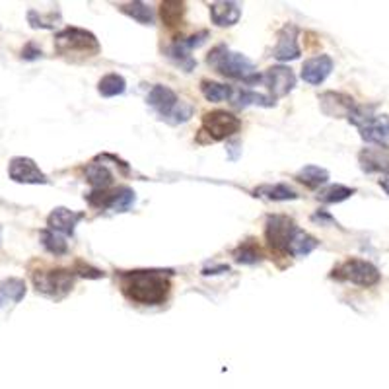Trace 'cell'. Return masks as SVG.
Segmentation results:
<instances>
[{"mask_svg": "<svg viewBox=\"0 0 389 389\" xmlns=\"http://www.w3.org/2000/svg\"><path fill=\"white\" fill-rule=\"evenodd\" d=\"M331 279L341 282H353L356 286L368 289V286H375L380 282V279H382V274L370 261L348 259L333 269Z\"/></svg>", "mask_w": 389, "mask_h": 389, "instance_id": "5", "label": "cell"}, {"mask_svg": "<svg viewBox=\"0 0 389 389\" xmlns=\"http://www.w3.org/2000/svg\"><path fill=\"white\" fill-rule=\"evenodd\" d=\"M137 197H135V191L130 187H117L111 191V202H109V209L115 210V212H127V210L135 204Z\"/></svg>", "mask_w": 389, "mask_h": 389, "instance_id": "29", "label": "cell"}, {"mask_svg": "<svg viewBox=\"0 0 389 389\" xmlns=\"http://www.w3.org/2000/svg\"><path fill=\"white\" fill-rule=\"evenodd\" d=\"M374 111H375V105H354L353 111L348 113V121L353 123L354 127H364L370 119H374Z\"/></svg>", "mask_w": 389, "mask_h": 389, "instance_id": "34", "label": "cell"}, {"mask_svg": "<svg viewBox=\"0 0 389 389\" xmlns=\"http://www.w3.org/2000/svg\"><path fill=\"white\" fill-rule=\"evenodd\" d=\"M8 175L16 183H28V185H45V183H49L47 175L39 170L36 162L31 158H24V156H16V158L10 160Z\"/></svg>", "mask_w": 389, "mask_h": 389, "instance_id": "9", "label": "cell"}, {"mask_svg": "<svg viewBox=\"0 0 389 389\" xmlns=\"http://www.w3.org/2000/svg\"><path fill=\"white\" fill-rule=\"evenodd\" d=\"M73 271L76 276H86V279H103V276H105L103 271L92 267V265H86V263H82V261H78V263L74 265Z\"/></svg>", "mask_w": 389, "mask_h": 389, "instance_id": "36", "label": "cell"}, {"mask_svg": "<svg viewBox=\"0 0 389 389\" xmlns=\"http://www.w3.org/2000/svg\"><path fill=\"white\" fill-rule=\"evenodd\" d=\"M226 148H228V152H230V160H238L239 142H228V145H226Z\"/></svg>", "mask_w": 389, "mask_h": 389, "instance_id": "40", "label": "cell"}, {"mask_svg": "<svg viewBox=\"0 0 389 389\" xmlns=\"http://www.w3.org/2000/svg\"><path fill=\"white\" fill-rule=\"evenodd\" d=\"M173 271L138 269L119 274V284L125 298L140 306H160L167 300L172 290Z\"/></svg>", "mask_w": 389, "mask_h": 389, "instance_id": "1", "label": "cell"}, {"mask_svg": "<svg viewBox=\"0 0 389 389\" xmlns=\"http://www.w3.org/2000/svg\"><path fill=\"white\" fill-rule=\"evenodd\" d=\"M354 105L353 98L341 92H325L319 95V108L327 117H348Z\"/></svg>", "mask_w": 389, "mask_h": 389, "instance_id": "15", "label": "cell"}, {"mask_svg": "<svg viewBox=\"0 0 389 389\" xmlns=\"http://www.w3.org/2000/svg\"><path fill=\"white\" fill-rule=\"evenodd\" d=\"M317 245H319L317 238H313L308 232L298 230L294 234L292 242H290L289 251L286 253H290L292 257H306V255H310V253L316 249Z\"/></svg>", "mask_w": 389, "mask_h": 389, "instance_id": "23", "label": "cell"}, {"mask_svg": "<svg viewBox=\"0 0 389 389\" xmlns=\"http://www.w3.org/2000/svg\"><path fill=\"white\" fill-rule=\"evenodd\" d=\"M201 92L204 95V100L218 103V101H228L234 95V90L226 84L220 82H212V80H202L201 82Z\"/></svg>", "mask_w": 389, "mask_h": 389, "instance_id": "27", "label": "cell"}, {"mask_svg": "<svg viewBox=\"0 0 389 389\" xmlns=\"http://www.w3.org/2000/svg\"><path fill=\"white\" fill-rule=\"evenodd\" d=\"M84 172H86L88 183L94 189H109L113 185V173L109 172L103 164L92 162V164H88Z\"/></svg>", "mask_w": 389, "mask_h": 389, "instance_id": "24", "label": "cell"}, {"mask_svg": "<svg viewBox=\"0 0 389 389\" xmlns=\"http://www.w3.org/2000/svg\"><path fill=\"white\" fill-rule=\"evenodd\" d=\"M311 222H317L319 226H339L337 220L329 214V212H325V210H317L311 214Z\"/></svg>", "mask_w": 389, "mask_h": 389, "instance_id": "37", "label": "cell"}, {"mask_svg": "<svg viewBox=\"0 0 389 389\" xmlns=\"http://www.w3.org/2000/svg\"><path fill=\"white\" fill-rule=\"evenodd\" d=\"M356 193V189L345 187V185H331V187L319 191L317 199L325 204H337V202H343L346 199H351L353 194Z\"/></svg>", "mask_w": 389, "mask_h": 389, "instance_id": "32", "label": "cell"}, {"mask_svg": "<svg viewBox=\"0 0 389 389\" xmlns=\"http://www.w3.org/2000/svg\"><path fill=\"white\" fill-rule=\"evenodd\" d=\"M61 20V14H58V10L57 12H49V14L45 16L41 14V12H37V10H29L28 12V22L29 26L33 29H53Z\"/></svg>", "mask_w": 389, "mask_h": 389, "instance_id": "33", "label": "cell"}, {"mask_svg": "<svg viewBox=\"0 0 389 389\" xmlns=\"http://www.w3.org/2000/svg\"><path fill=\"white\" fill-rule=\"evenodd\" d=\"M302 55V49L298 45V28L292 24H286L284 28L279 31V39H276V47L273 49V57L282 63L296 61Z\"/></svg>", "mask_w": 389, "mask_h": 389, "instance_id": "11", "label": "cell"}, {"mask_svg": "<svg viewBox=\"0 0 389 389\" xmlns=\"http://www.w3.org/2000/svg\"><path fill=\"white\" fill-rule=\"evenodd\" d=\"M263 84L271 90L274 98H284L289 95L296 86V76L289 66H271L263 74Z\"/></svg>", "mask_w": 389, "mask_h": 389, "instance_id": "10", "label": "cell"}, {"mask_svg": "<svg viewBox=\"0 0 389 389\" xmlns=\"http://www.w3.org/2000/svg\"><path fill=\"white\" fill-rule=\"evenodd\" d=\"M255 197H263L267 201H296L298 193L286 183H274V185H261L253 191Z\"/></svg>", "mask_w": 389, "mask_h": 389, "instance_id": "21", "label": "cell"}, {"mask_svg": "<svg viewBox=\"0 0 389 389\" xmlns=\"http://www.w3.org/2000/svg\"><path fill=\"white\" fill-rule=\"evenodd\" d=\"M183 14H185V4L183 2H177V0H172V2H162L160 4V16L166 26L173 28L183 20Z\"/></svg>", "mask_w": 389, "mask_h": 389, "instance_id": "31", "label": "cell"}, {"mask_svg": "<svg viewBox=\"0 0 389 389\" xmlns=\"http://www.w3.org/2000/svg\"><path fill=\"white\" fill-rule=\"evenodd\" d=\"M207 39H209V31H207V29H202V31L187 37V39H177V41H173V43L167 47L166 51L167 57L172 58V61H175L185 73H191L194 66H197V61H194L189 53L193 49H197V47H201Z\"/></svg>", "mask_w": 389, "mask_h": 389, "instance_id": "8", "label": "cell"}, {"mask_svg": "<svg viewBox=\"0 0 389 389\" xmlns=\"http://www.w3.org/2000/svg\"><path fill=\"white\" fill-rule=\"evenodd\" d=\"M358 160H361V167L366 173L382 172V170L388 172L389 152L385 148H366L358 154Z\"/></svg>", "mask_w": 389, "mask_h": 389, "instance_id": "19", "label": "cell"}, {"mask_svg": "<svg viewBox=\"0 0 389 389\" xmlns=\"http://www.w3.org/2000/svg\"><path fill=\"white\" fill-rule=\"evenodd\" d=\"M276 101L273 98H269L259 92H253V90H234L232 95V105L238 109H245L249 105H259V108H273Z\"/></svg>", "mask_w": 389, "mask_h": 389, "instance_id": "20", "label": "cell"}, {"mask_svg": "<svg viewBox=\"0 0 389 389\" xmlns=\"http://www.w3.org/2000/svg\"><path fill=\"white\" fill-rule=\"evenodd\" d=\"M333 71V58L329 55H319V57L308 58L302 66V80L311 86H319L329 78Z\"/></svg>", "mask_w": 389, "mask_h": 389, "instance_id": "13", "label": "cell"}, {"mask_svg": "<svg viewBox=\"0 0 389 389\" xmlns=\"http://www.w3.org/2000/svg\"><path fill=\"white\" fill-rule=\"evenodd\" d=\"M43 57V51L39 49L36 43H28L22 49V58L24 61H36V58Z\"/></svg>", "mask_w": 389, "mask_h": 389, "instance_id": "38", "label": "cell"}, {"mask_svg": "<svg viewBox=\"0 0 389 389\" xmlns=\"http://www.w3.org/2000/svg\"><path fill=\"white\" fill-rule=\"evenodd\" d=\"M361 137L366 142L385 145L389 140V115H374V119L361 127Z\"/></svg>", "mask_w": 389, "mask_h": 389, "instance_id": "17", "label": "cell"}, {"mask_svg": "<svg viewBox=\"0 0 389 389\" xmlns=\"http://www.w3.org/2000/svg\"><path fill=\"white\" fill-rule=\"evenodd\" d=\"M86 217L84 212H76V210L65 209V207H58L47 217V230L61 234V236H74V230L82 218Z\"/></svg>", "mask_w": 389, "mask_h": 389, "instance_id": "12", "label": "cell"}, {"mask_svg": "<svg viewBox=\"0 0 389 389\" xmlns=\"http://www.w3.org/2000/svg\"><path fill=\"white\" fill-rule=\"evenodd\" d=\"M125 90H127V80L123 78L121 74H105L103 78L98 82V92L103 98H115V95L125 94Z\"/></svg>", "mask_w": 389, "mask_h": 389, "instance_id": "26", "label": "cell"}, {"mask_svg": "<svg viewBox=\"0 0 389 389\" xmlns=\"http://www.w3.org/2000/svg\"><path fill=\"white\" fill-rule=\"evenodd\" d=\"M232 255H234V261L239 265H257L263 259V253L253 242H244L232 251Z\"/></svg>", "mask_w": 389, "mask_h": 389, "instance_id": "28", "label": "cell"}, {"mask_svg": "<svg viewBox=\"0 0 389 389\" xmlns=\"http://www.w3.org/2000/svg\"><path fill=\"white\" fill-rule=\"evenodd\" d=\"M39 239H41V245L45 247V251H49L55 257L68 253V244H66L65 238L61 234H55V232L51 230H41Z\"/></svg>", "mask_w": 389, "mask_h": 389, "instance_id": "30", "label": "cell"}, {"mask_svg": "<svg viewBox=\"0 0 389 389\" xmlns=\"http://www.w3.org/2000/svg\"><path fill=\"white\" fill-rule=\"evenodd\" d=\"M193 117V105L187 101H177V105L173 108V111L167 115L166 121L170 125H183Z\"/></svg>", "mask_w": 389, "mask_h": 389, "instance_id": "35", "label": "cell"}, {"mask_svg": "<svg viewBox=\"0 0 389 389\" xmlns=\"http://www.w3.org/2000/svg\"><path fill=\"white\" fill-rule=\"evenodd\" d=\"M146 101H148V105H150L156 113H158L164 121L167 119V115L172 113L173 108L177 105V94L173 92L172 88L164 86V84H156V86H152V90L146 95Z\"/></svg>", "mask_w": 389, "mask_h": 389, "instance_id": "14", "label": "cell"}, {"mask_svg": "<svg viewBox=\"0 0 389 389\" xmlns=\"http://www.w3.org/2000/svg\"><path fill=\"white\" fill-rule=\"evenodd\" d=\"M294 180L298 181V183L306 185L308 189H317L329 181V172H327L325 167L319 166H304L300 172L296 173Z\"/></svg>", "mask_w": 389, "mask_h": 389, "instance_id": "22", "label": "cell"}, {"mask_svg": "<svg viewBox=\"0 0 389 389\" xmlns=\"http://www.w3.org/2000/svg\"><path fill=\"white\" fill-rule=\"evenodd\" d=\"M26 282L22 279H4L0 281V310L16 306L26 298Z\"/></svg>", "mask_w": 389, "mask_h": 389, "instance_id": "18", "label": "cell"}, {"mask_svg": "<svg viewBox=\"0 0 389 389\" xmlns=\"http://www.w3.org/2000/svg\"><path fill=\"white\" fill-rule=\"evenodd\" d=\"M119 10L142 26H154V12L145 2H127V4H121Z\"/></svg>", "mask_w": 389, "mask_h": 389, "instance_id": "25", "label": "cell"}, {"mask_svg": "<svg viewBox=\"0 0 389 389\" xmlns=\"http://www.w3.org/2000/svg\"><path fill=\"white\" fill-rule=\"evenodd\" d=\"M31 281L39 294L61 300L73 290L76 274L71 269H41L31 273Z\"/></svg>", "mask_w": 389, "mask_h": 389, "instance_id": "4", "label": "cell"}, {"mask_svg": "<svg viewBox=\"0 0 389 389\" xmlns=\"http://www.w3.org/2000/svg\"><path fill=\"white\" fill-rule=\"evenodd\" d=\"M210 18H212V24H217L220 28H230V26H236L239 22L242 6L238 2H230V0L212 2L210 4Z\"/></svg>", "mask_w": 389, "mask_h": 389, "instance_id": "16", "label": "cell"}, {"mask_svg": "<svg viewBox=\"0 0 389 389\" xmlns=\"http://www.w3.org/2000/svg\"><path fill=\"white\" fill-rule=\"evenodd\" d=\"M207 63L212 68H217L222 76L239 80V82H244L245 86H253V84L263 82V74L255 71V65L251 61L242 53H232L226 45H217L214 49L210 51Z\"/></svg>", "mask_w": 389, "mask_h": 389, "instance_id": "2", "label": "cell"}, {"mask_svg": "<svg viewBox=\"0 0 389 389\" xmlns=\"http://www.w3.org/2000/svg\"><path fill=\"white\" fill-rule=\"evenodd\" d=\"M298 232L294 220L284 214H271L265 222V238L276 251H289V245Z\"/></svg>", "mask_w": 389, "mask_h": 389, "instance_id": "7", "label": "cell"}, {"mask_svg": "<svg viewBox=\"0 0 389 389\" xmlns=\"http://www.w3.org/2000/svg\"><path fill=\"white\" fill-rule=\"evenodd\" d=\"M55 49L58 55H80V57H95L100 55L101 45L98 37L82 28H65L55 36Z\"/></svg>", "mask_w": 389, "mask_h": 389, "instance_id": "3", "label": "cell"}, {"mask_svg": "<svg viewBox=\"0 0 389 389\" xmlns=\"http://www.w3.org/2000/svg\"><path fill=\"white\" fill-rule=\"evenodd\" d=\"M242 129V119L234 113L217 109V111H209L202 115L201 135L209 137V142H217V140H226V138L234 137L238 130Z\"/></svg>", "mask_w": 389, "mask_h": 389, "instance_id": "6", "label": "cell"}, {"mask_svg": "<svg viewBox=\"0 0 389 389\" xmlns=\"http://www.w3.org/2000/svg\"><path fill=\"white\" fill-rule=\"evenodd\" d=\"M222 273H230V267H228V265H210V267L202 269V274H204V276H210V274H222Z\"/></svg>", "mask_w": 389, "mask_h": 389, "instance_id": "39", "label": "cell"}, {"mask_svg": "<svg viewBox=\"0 0 389 389\" xmlns=\"http://www.w3.org/2000/svg\"><path fill=\"white\" fill-rule=\"evenodd\" d=\"M380 187H382L383 191L388 193V197H389V170L382 175V180H380Z\"/></svg>", "mask_w": 389, "mask_h": 389, "instance_id": "41", "label": "cell"}]
</instances>
